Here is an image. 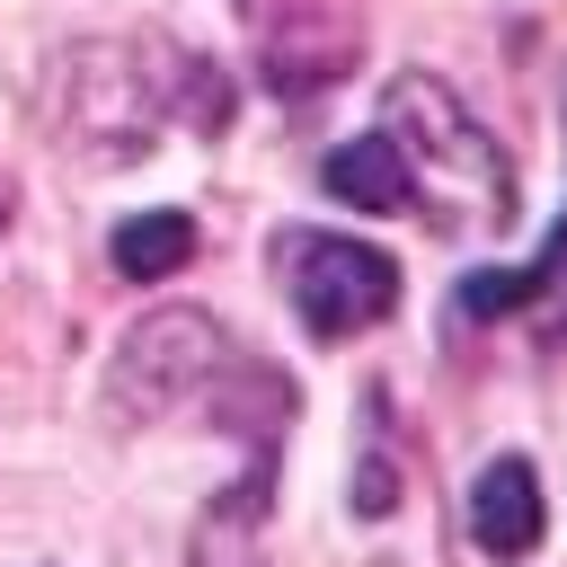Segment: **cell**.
Here are the masks:
<instances>
[{
	"label": "cell",
	"mask_w": 567,
	"mask_h": 567,
	"mask_svg": "<svg viewBox=\"0 0 567 567\" xmlns=\"http://www.w3.org/2000/svg\"><path fill=\"white\" fill-rule=\"evenodd\" d=\"M0 230H9V177H0Z\"/></svg>",
	"instance_id": "30bf717a"
},
{
	"label": "cell",
	"mask_w": 567,
	"mask_h": 567,
	"mask_svg": "<svg viewBox=\"0 0 567 567\" xmlns=\"http://www.w3.org/2000/svg\"><path fill=\"white\" fill-rule=\"evenodd\" d=\"M275 461H284V434H257V443H248L239 487H221V496L195 514V532H186V567H275V558H266Z\"/></svg>",
	"instance_id": "8992f818"
},
{
	"label": "cell",
	"mask_w": 567,
	"mask_h": 567,
	"mask_svg": "<svg viewBox=\"0 0 567 567\" xmlns=\"http://www.w3.org/2000/svg\"><path fill=\"white\" fill-rule=\"evenodd\" d=\"M540 470L523 461V452H496V461H478V478H470V549L478 558H532L540 549Z\"/></svg>",
	"instance_id": "52a82bcc"
},
{
	"label": "cell",
	"mask_w": 567,
	"mask_h": 567,
	"mask_svg": "<svg viewBox=\"0 0 567 567\" xmlns=\"http://www.w3.org/2000/svg\"><path fill=\"white\" fill-rule=\"evenodd\" d=\"M363 53V9L354 0H284V18L266 27V80L275 97H310L328 80H346Z\"/></svg>",
	"instance_id": "5b68a950"
},
{
	"label": "cell",
	"mask_w": 567,
	"mask_h": 567,
	"mask_svg": "<svg viewBox=\"0 0 567 567\" xmlns=\"http://www.w3.org/2000/svg\"><path fill=\"white\" fill-rule=\"evenodd\" d=\"M221 354H230V328H221V319H204V310H186V301L142 310V319L124 328L115 363H106V416H115L124 434L177 416V408L221 372Z\"/></svg>",
	"instance_id": "277c9868"
},
{
	"label": "cell",
	"mask_w": 567,
	"mask_h": 567,
	"mask_svg": "<svg viewBox=\"0 0 567 567\" xmlns=\"http://www.w3.org/2000/svg\"><path fill=\"white\" fill-rule=\"evenodd\" d=\"M62 151H80L89 168H133L159 151L168 124L221 133L230 124V80L213 62H168L142 35H80L71 53H53V97H44Z\"/></svg>",
	"instance_id": "6da1fadb"
},
{
	"label": "cell",
	"mask_w": 567,
	"mask_h": 567,
	"mask_svg": "<svg viewBox=\"0 0 567 567\" xmlns=\"http://www.w3.org/2000/svg\"><path fill=\"white\" fill-rule=\"evenodd\" d=\"M319 186H328L337 204H354V213H408V168H399L390 133H354V142H337V151L319 159Z\"/></svg>",
	"instance_id": "ba28073f"
},
{
	"label": "cell",
	"mask_w": 567,
	"mask_h": 567,
	"mask_svg": "<svg viewBox=\"0 0 567 567\" xmlns=\"http://www.w3.org/2000/svg\"><path fill=\"white\" fill-rule=\"evenodd\" d=\"M106 266H115L124 284H168L177 266H195V213H177V204H151V213H133V221H115V239H106Z\"/></svg>",
	"instance_id": "9c48e42d"
},
{
	"label": "cell",
	"mask_w": 567,
	"mask_h": 567,
	"mask_svg": "<svg viewBox=\"0 0 567 567\" xmlns=\"http://www.w3.org/2000/svg\"><path fill=\"white\" fill-rule=\"evenodd\" d=\"M381 133L408 168V204L434 213V230H505L514 221V168L487 142V124L434 80V71H399L381 89Z\"/></svg>",
	"instance_id": "7a4b0ae2"
},
{
	"label": "cell",
	"mask_w": 567,
	"mask_h": 567,
	"mask_svg": "<svg viewBox=\"0 0 567 567\" xmlns=\"http://www.w3.org/2000/svg\"><path fill=\"white\" fill-rule=\"evenodd\" d=\"M275 284L284 301L301 310L310 337H354V328H381L399 310V257L372 248V239H346V230H275Z\"/></svg>",
	"instance_id": "3957f363"
}]
</instances>
